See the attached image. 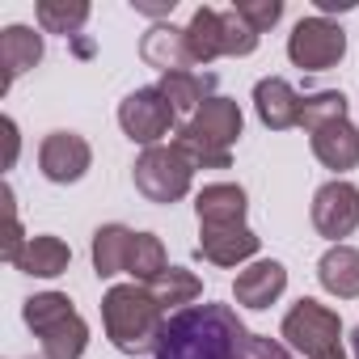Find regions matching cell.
Masks as SVG:
<instances>
[{
    "instance_id": "cell-2",
    "label": "cell",
    "mask_w": 359,
    "mask_h": 359,
    "mask_svg": "<svg viewBox=\"0 0 359 359\" xmlns=\"http://www.w3.org/2000/svg\"><path fill=\"white\" fill-rule=\"evenodd\" d=\"M102 321H106L110 342L123 355H148V351H156V338L169 317L144 283H118L102 300Z\"/></svg>"
},
{
    "instance_id": "cell-18",
    "label": "cell",
    "mask_w": 359,
    "mask_h": 359,
    "mask_svg": "<svg viewBox=\"0 0 359 359\" xmlns=\"http://www.w3.org/2000/svg\"><path fill=\"white\" fill-rule=\"evenodd\" d=\"M199 224H245V191L233 182H212L195 199Z\"/></svg>"
},
{
    "instance_id": "cell-30",
    "label": "cell",
    "mask_w": 359,
    "mask_h": 359,
    "mask_svg": "<svg viewBox=\"0 0 359 359\" xmlns=\"http://www.w3.org/2000/svg\"><path fill=\"white\" fill-rule=\"evenodd\" d=\"M241 359H292V351H287L283 342H275V338L250 334V338H245V351H241Z\"/></svg>"
},
{
    "instance_id": "cell-23",
    "label": "cell",
    "mask_w": 359,
    "mask_h": 359,
    "mask_svg": "<svg viewBox=\"0 0 359 359\" xmlns=\"http://www.w3.org/2000/svg\"><path fill=\"white\" fill-rule=\"evenodd\" d=\"M152 296H156V304L169 313V309H191L199 296H203V283H199V275H191V271H182V266H165L152 283H144Z\"/></svg>"
},
{
    "instance_id": "cell-15",
    "label": "cell",
    "mask_w": 359,
    "mask_h": 359,
    "mask_svg": "<svg viewBox=\"0 0 359 359\" xmlns=\"http://www.w3.org/2000/svg\"><path fill=\"white\" fill-rule=\"evenodd\" d=\"M283 287H287L283 262L262 258V262H254V266H245V271L237 275L233 296H237V304H245V309H271V304L283 296Z\"/></svg>"
},
{
    "instance_id": "cell-14",
    "label": "cell",
    "mask_w": 359,
    "mask_h": 359,
    "mask_svg": "<svg viewBox=\"0 0 359 359\" xmlns=\"http://www.w3.org/2000/svg\"><path fill=\"white\" fill-rule=\"evenodd\" d=\"M313 140V152L325 169H355L359 165V131L351 127V118H330V123H317L309 131Z\"/></svg>"
},
{
    "instance_id": "cell-20",
    "label": "cell",
    "mask_w": 359,
    "mask_h": 359,
    "mask_svg": "<svg viewBox=\"0 0 359 359\" xmlns=\"http://www.w3.org/2000/svg\"><path fill=\"white\" fill-rule=\"evenodd\" d=\"M156 89L169 97V106H173L177 114H195L203 102H212L216 76H212V72H169V76H161Z\"/></svg>"
},
{
    "instance_id": "cell-11",
    "label": "cell",
    "mask_w": 359,
    "mask_h": 359,
    "mask_svg": "<svg viewBox=\"0 0 359 359\" xmlns=\"http://www.w3.org/2000/svg\"><path fill=\"white\" fill-rule=\"evenodd\" d=\"M258 254V237L245 224H199V258L216 266H241Z\"/></svg>"
},
{
    "instance_id": "cell-12",
    "label": "cell",
    "mask_w": 359,
    "mask_h": 359,
    "mask_svg": "<svg viewBox=\"0 0 359 359\" xmlns=\"http://www.w3.org/2000/svg\"><path fill=\"white\" fill-rule=\"evenodd\" d=\"M254 106H258V118H262L271 131L300 127V114H304V97H300L283 76L258 81V85H254Z\"/></svg>"
},
{
    "instance_id": "cell-16",
    "label": "cell",
    "mask_w": 359,
    "mask_h": 359,
    "mask_svg": "<svg viewBox=\"0 0 359 359\" xmlns=\"http://www.w3.org/2000/svg\"><path fill=\"white\" fill-rule=\"evenodd\" d=\"M317 279L330 296L355 300L359 296V250L355 245H330L317 262Z\"/></svg>"
},
{
    "instance_id": "cell-21",
    "label": "cell",
    "mask_w": 359,
    "mask_h": 359,
    "mask_svg": "<svg viewBox=\"0 0 359 359\" xmlns=\"http://www.w3.org/2000/svg\"><path fill=\"white\" fill-rule=\"evenodd\" d=\"M131 241H135L131 229H123V224H102V229L93 233V271H97L102 279L123 275V271H127Z\"/></svg>"
},
{
    "instance_id": "cell-4",
    "label": "cell",
    "mask_w": 359,
    "mask_h": 359,
    "mask_svg": "<svg viewBox=\"0 0 359 359\" xmlns=\"http://www.w3.org/2000/svg\"><path fill=\"white\" fill-rule=\"evenodd\" d=\"M26 325L39 334L43 342V359H81L85 346H89V325L81 321V313L72 309L68 296L60 292H43V296H30L26 309H22Z\"/></svg>"
},
{
    "instance_id": "cell-5",
    "label": "cell",
    "mask_w": 359,
    "mask_h": 359,
    "mask_svg": "<svg viewBox=\"0 0 359 359\" xmlns=\"http://www.w3.org/2000/svg\"><path fill=\"white\" fill-rule=\"evenodd\" d=\"M191 177H195V165L177 144L144 148L135 161V191L148 203H177L191 191Z\"/></svg>"
},
{
    "instance_id": "cell-1",
    "label": "cell",
    "mask_w": 359,
    "mask_h": 359,
    "mask_svg": "<svg viewBox=\"0 0 359 359\" xmlns=\"http://www.w3.org/2000/svg\"><path fill=\"white\" fill-rule=\"evenodd\" d=\"M245 338L250 330L229 304H191L165 321L152 359H241Z\"/></svg>"
},
{
    "instance_id": "cell-32",
    "label": "cell",
    "mask_w": 359,
    "mask_h": 359,
    "mask_svg": "<svg viewBox=\"0 0 359 359\" xmlns=\"http://www.w3.org/2000/svg\"><path fill=\"white\" fill-rule=\"evenodd\" d=\"M135 9H140V13H152V18H161V13H169L173 5H135Z\"/></svg>"
},
{
    "instance_id": "cell-27",
    "label": "cell",
    "mask_w": 359,
    "mask_h": 359,
    "mask_svg": "<svg viewBox=\"0 0 359 359\" xmlns=\"http://www.w3.org/2000/svg\"><path fill=\"white\" fill-rule=\"evenodd\" d=\"M237 18L254 30V34H266L279 18H283V0H237Z\"/></svg>"
},
{
    "instance_id": "cell-29",
    "label": "cell",
    "mask_w": 359,
    "mask_h": 359,
    "mask_svg": "<svg viewBox=\"0 0 359 359\" xmlns=\"http://www.w3.org/2000/svg\"><path fill=\"white\" fill-rule=\"evenodd\" d=\"M26 241L30 237H22V220H18V208H13V191L5 187V250H0V254H5L9 266L18 262V254L26 250Z\"/></svg>"
},
{
    "instance_id": "cell-31",
    "label": "cell",
    "mask_w": 359,
    "mask_h": 359,
    "mask_svg": "<svg viewBox=\"0 0 359 359\" xmlns=\"http://www.w3.org/2000/svg\"><path fill=\"white\" fill-rule=\"evenodd\" d=\"M0 131H5V169L18 161V123L13 118H0Z\"/></svg>"
},
{
    "instance_id": "cell-3",
    "label": "cell",
    "mask_w": 359,
    "mask_h": 359,
    "mask_svg": "<svg viewBox=\"0 0 359 359\" xmlns=\"http://www.w3.org/2000/svg\"><path fill=\"white\" fill-rule=\"evenodd\" d=\"M237 140H241V106L233 97L203 102L177 131V148L191 156L195 169H229Z\"/></svg>"
},
{
    "instance_id": "cell-10",
    "label": "cell",
    "mask_w": 359,
    "mask_h": 359,
    "mask_svg": "<svg viewBox=\"0 0 359 359\" xmlns=\"http://www.w3.org/2000/svg\"><path fill=\"white\" fill-rule=\"evenodd\" d=\"M89 161H93V152H89L85 135H76V131H51L39 148V165L51 182H76V177H85Z\"/></svg>"
},
{
    "instance_id": "cell-26",
    "label": "cell",
    "mask_w": 359,
    "mask_h": 359,
    "mask_svg": "<svg viewBox=\"0 0 359 359\" xmlns=\"http://www.w3.org/2000/svg\"><path fill=\"white\" fill-rule=\"evenodd\" d=\"M330 118H346V97L338 89H325V93H313L304 97V114H300V127H317V123H330Z\"/></svg>"
},
{
    "instance_id": "cell-19",
    "label": "cell",
    "mask_w": 359,
    "mask_h": 359,
    "mask_svg": "<svg viewBox=\"0 0 359 359\" xmlns=\"http://www.w3.org/2000/svg\"><path fill=\"white\" fill-rule=\"evenodd\" d=\"M68 262H72V250H68L60 237H30L13 266H18L22 275L55 279V275H64V271H68Z\"/></svg>"
},
{
    "instance_id": "cell-13",
    "label": "cell",
    "mask_w": 359,
    "mask_h": 359,
    "mask_svg": "<svg viewBox=\"0 0 359 359\" xmlns=\"http://www.w3.org/2000/svg\"><path fill=\"white\" fill-rule=\"evenodd\" d=\"M140 55L161 76H169V72H195V55L187 47V30H177V26H152L144 34V43H140Z\"/></svg>"
},
{
    "instance_id": "cell-7",
    "label": "cell",
    "mask_w": 359,
    "mask_h": 359,
    "mask_svg": "<svg viewBox=\"0 0 359 359\" xmlns=\"http://www.w3.org/2000/svg\"><path fill=\"white\" fill-rule=\"evenodd\" d=\"M177 110L169 106V97L152 85V89H135L118 102V127L127 131V140L144 144V148H156L161 135H169Z\"/></svg>"
},
{
    "instance_id": "cell-33",
    "label": "cell",
    "mask_w": 359,
    "mask_h": 359,
    "mask_svg": "<svg viewBox=\"0 0 359 359\" xmlns=\"http://www.w3.org/2000/svg\"><path fill=\"white\" fill-rule=\"evenodd\" d=\"M351 346H355V359H359V325H355V338H351Z\"/></svg>"
},
{
    "instance_id": "cell-25",
    "label": "cell",
    "mask_w": 359,
    "mask_h": 359,
    "mask_svg": "<svg viewBox=\"0 0 359 359\" xmlns=\"http://www.w3.org/2000/svg\"><path fill=\"white\" fill-rule=\"evenodd\" d=\"M39 22L47 34H76L89 22V5L85 0H39Z\"/></svg>"
},
{
    "instance_id": "cell-6",
    "label": "cell",
    "mask_w": 359,
    "mask_h": 359,
    "mask_svg": "<svg viewBox=\"0 0 359 359\" xmlns=\"http://www.w3.org/2000/svg\"><path fill=\"white\" fill-rule=\"evenodd\" d=\"M283 338L309 359H346L338 313L317 304V300H309V296L300 304H292V313L283 317Z\"/></svg>"
},
{
    "instance_id": "cell-22",
    "label": "cell",
    "mask_w": 359,
    "mask_h": 359,
    "mask_svg": "<svg viewBox=\"0 0 359 359\" xmlns=\"http://www.w3.org/2000/svg\"><path fill=\"white\" fill-rule=\"evenodd\" d=\"M187 47L195 55V68L212 64L216 55H224V26H220V9H195L191 26H187Z\"/></svg>"
},
{
    "instance_id": "cell-8",
    "label": "cell",
    "mask_w": 359,
    "mask_h": 359,
    "mask_svg": "<svg viewBox=\"0 0 359 359\" xmlns=\"http://www.w3.org/2000/svg\"><path fill=\"white\" fill-rule=\"evenodd\" d=\"M342 55H346V34H342V26L325 22V18H304L287 39V60L304 72H325Z\"/></svg>"
},
{
    "instance_id": "cell-17",
    "label": "cell",
    "mask_w": 359,
    "mask_h": 359,
    "mask_svg": "<svg viewBox=\"0 0 359 359\" xmlns=\"http://www.w3.org/2000/svg\"><path fill=\"white\" fill-rule=\"evenodd\" d=\"M39 60H43V39L30 26H9L5 34H0V64H5V81H0V89H9Z\"/></svg>"
},
{
    "instance_id": "cell-28",
    "label": "cell",
    "mask_w": 359,
    "mask_h": 359,
    "mask_svg": "<svg viewBox=\"0 0 359 359\" xmlns=\"http://www.w3.org/2000/svg\"><path fill=\"white\" fill-rule=\"evenodd\" d=\"M220 26H224V55H254L258 34L237 18V9H220Z\"/></svg>"
},
{
    "instance_id": "cell-24",
    "label": "cell",
    "mask_w": 359,
    "mask_h": 359,
    "mask_svg": "<svg viewBox=\"0 0 359 359\" xmlns=\"http://www.w3.org/2000/svg\"><path fill=\"white\" fill-rule=\"evenodd\" d=\"M165 266H169V262H165V245H161V237H152V233H135L131 254H127V275H131L135 283H152Z\"/></svg>"
},
{
    "instance_id": "cell-9",
    "label": "cell",
    "mask_w": 359,
    "mask_h": 359,
    "mask_svg": "<svg viewBox=\"0 0 359 359\" xmlns=\"http://www.w3.org/2000/svg\"><path fill=\"white\" fill-rule=\"evenodd\" d=\"M313 224L321 237L330 241H342L359 229V187L342 182V177H334V182H325L317 195H313Z\"/></svg>"
}]
</instances>
